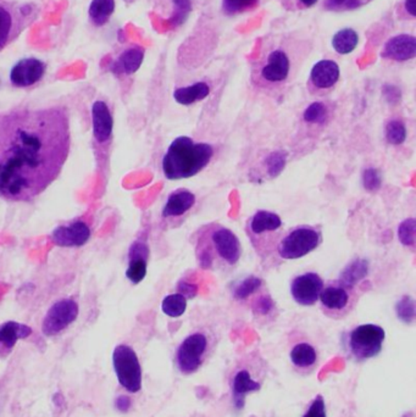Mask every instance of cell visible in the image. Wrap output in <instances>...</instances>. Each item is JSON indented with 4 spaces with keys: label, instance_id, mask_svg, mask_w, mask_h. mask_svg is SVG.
<instances>
[{
    "label": "cell",
    "instance_id": "cell-1",
    "mask_svg": "<svg viewBox=\"0 0 416 417\" xmlns=\"http://www.w3.org/2000/svg\"><path fill=\"white\" fill-rule=\"evenodd\" d=\"M71 133L64 109L0 115V198L30 201L59 176Z\"/></svg>",
    "mask_w": 416,
    "mask_h": 417
},
{
    "label": "cell",
    "instance_id": "cell-2",
    "mask_svg": "<svg viewBox=\"0 0 416 417\" xmlns=\"http://www.w3.org/2000/svg\"><path fill=\"white\" fill-rule=\"evenodd\" d=\"M214 157V148L208 143H196L187 136L177 137L162 157V172L167 180L178 181L198 175Z\"/></svg>",
    "mask_w": 416,
    "mask_h": 417
},
{
    "label": "cell",
    "instance_id": "cell-3",
    "mask_svg": "<svg viewBox=\"0 0 416 417\" xmlns=\"http://www.w3.org/2000/svg\"><path fill=\"white\" fill-rule=\"evenodd\" d=\"M113 366L120 386L130 393L142 389V366L137 354L126 344L118 345L113 353Z\"/></svg>",
    "mask_w": 416,
    "mask_h": 417
},
{
    "label": "cell",
    "instance_id": "cell-4",
    "mask_svg": "<svg viewBox=\"0 0 416 417\" xmlns=\"http://www.w3.org/2000/svg\"><path fill=\"white\" fill-rule=\"evenodd\" d=\"M386 339V332L381 326L373 324H360L348 336V347L354 358L369 360L381 353Z\"/></svg>",
    "mask_w": 416,
    "mask_h": 417
},
{
    "label": "cell",
    "instance_id": "cell-5",
    "mask_svg": "<svg viewBox=\"0 0 416 417\" xmlns=\"http://www.w3.org/2000/svg\"><path fill=\"white\" fill-rule=\"evenodd\" d=\"M321 243V232L310 226L295 227L277 246L279 258L297 260L315 251Z\"/></svg>",
    "mask_w": 416,
    "mask_h": 417
},
{
    "label": "cell",
    "instance_id": "cell-6",
    "mask_svg": "<svg viewBox=\"0 0 416 417\" xmlns=\"http://www.w3.org/2000/svg\"><path fill=\"white\" fill-rule=\"evenodd\" d=\"M209 340L201 332L192 333L185 338L177 349V368L183 375H191L199 370L206 359Z\"/></svg>",
    "mask_w": 416,
    "mask_h": 417
},
{
    "label": "cell",
    "instance_id": "cell-7",
    "mask_svg": "<svg viewBox=\"0 0 416 417\" xmlns=\"http://www.w3.org/2000/svg\"><path fill=\"white\" fill-rule=\"evenodd\" d=\"M79 316V304L74 299H61L50 306L45 315L42 332L47 337H54L74 324Z\"/></svg>",
    "mask_w": 416,
    "mask_h": 417
},
{
    "label": "cell",
    "instance_id": "cell-8",
    "mask_svg": "<svg viewBox=\"0 0 416 417\" xmlns=\"http://www.w3.org/2000/svg\"><path fill=\"white\" fill-rule=\"evenodd\" d=\"M323 288V281L315 272H307L297 276L291 283V293L295 303L303 306H311L318 300Z\"/></svg>",
    "mask_w": 416,
    "mask_h": 417
},
{
    "label": "cell",
    "instance_id": "cell-9",
    "mask_svg": "<svg viewBox=\"0 0 416 417\" xmlns=\"http://www.w3.org/2000/svg\"><path fill=\"white\" fill-rule=\"evenodd\" d=\"M210 246H213L216 254L220 259L225 261L226 264L233 266L240 261V243L238 238L233 232L226 228V227H219L210 235Z\"/></svg>",
    "mask_w": 416,
    "mask_h": 417
},
{
    "label": "cell",
    "instance_id": "cell-10",
    "mask_svg": "<svg viewBox=\"0 0 416 417\" xmlns=\"http://www.w3.org/2000/svg\"><path fill=\"white\" fill-rule=\"evenodd\" d=\"M45 64L36 58H26L17 61L10 71L11 84L16 87H30L40 82L45 76Z\"/></svg>",
    "mask_w": 416,
    "mask_h": 417
},
{
    "label": "cell",
    "instance_id": "cell-11",
    "mask_svg": "<svg viewBox=\"0 0 416 417\" xmlns=\"http://www.w3.org/2000/svg\"><path fill=\"white\" fill-rule=\"evenodd\" d=\"M350 290V288L343 285L341 282L323 288L318 299L321 301L323 310L330 315L346 313L352 299Z\"/></svg>",
    "mask_w": 416,
    "mask_h": 417
},
{
    "label": "cell",
    "instance_id": "cell-12",
    "mask_svg": "<svg viewBox=\"0 0 416 417\" xmlns=\"http://www.w3.org/2000/svg\"><path fill=\"white\" fill-rule=\"evenodd\" d=\"M91 237L88 225L84 221H75L68 226H60L53 232L52 241L56 246L64 248L81 246L87 243Z\"/></svg>",
    "mask_w": 416,
    "mask_h": 417
},
{
    "label": "cell",
    "instance_id": "cell-13",
    "mask_svg": "<svg viewBox=\"0 0 416 417\" xmlns=\"http://www.w3.org/2000/svg\"><path fill=\"white\" fill-rule=\"evenodd\" d=\"M416 55V40L414 36L398 35L387 40L382 49L381 56L385 59L404 63L414 59Z\"/></svg>",
    "mask_w": 416,
    "mask_h": 417
},
{
    "label": "cell",
    "instance_id": "cell-14",
    "mask_svg": "<svg viewBox=\"0 0 416 417\" xmlns=\"http://www.w3.org/2000/svg\"><path fill=\"white\" fill-rule=\"evenodd\" d=\"M291 69L288 55L284 50H274L270 53L266 64L261 69V77L270 84H279L287 79Z\"/></svg>",
    "mask_w": 416,
    "mask_h": 417
},
{
    "label": "cell",
    "instance_id": "cell-15",
    "mask_svg": "<svg viewBox=\"0 0 416 417\" xmlns=\"http://www.w3.org/2000/svg\"><path fill=\"white\" fill-rule=\"evenodd\" d=\"M149 256V249L146 243L134 242L128 253L130 262H128L126 277L132 282L133 285H138L144 280L147 276V262Z\"/></svg>",
    "mask_w": 416,
    "mask_h": 417
},
{
    "label": "cell",
    "instance_id": "cell-16",
    "mask_svg": "<svg viewBox=\"0 0 416 417\" xmlns=\"http://www.w3.org/2000/svg\"><path fill=\"white\" fill-rule=\"evenodd\" d=\"M31 334V327L16 321H8L0 324V358L8 356L19 339L27 338Z\"/></svg>",
    "mask_w": 416,
    "mask_h": 417
},
{
    "label": "cell",
    "instance_id": "cell-17",
    "mask_svg": "<svg viewBox=\"0 0 416 417\" xmlns=\"http://www.w3.org/2000/svg\"><path fill=\"white\" fill-rule=\"evenodd\" d=\"M341 76L337 63L332 60H321L314 65L310 72V82L318 89L332 88Z\"/></svg>",
    "mask_w": 416,
    "mask_h": 417
},
{
    "label": "cell",
    "instance_id": "cell-18",
    "mask_svg": "<svg viewBox=\"0 0 416 417\" xmlns=\"http://www.w3.org/2000/svg\"><path fill=\"white\" fill-rule=\"evenodd\" d=\"M92 120H93V134L95 141L99 143L108 142L113 131V118L108 105L98 100L92 107Z\"/></svg>",
    "mask_w": 416,
    "mask_h": 417
},
{
    "label": "cell",
    "instance_id": "cell-19",
    "mask_svg": "<svg viewBox=\"0 0 416 417\" xmlns=\"http://www.w3.org/2000/svg\"><path fill=\"white\" fill-rule=\"evenodd\" d=\"M196 205V196L186 189H178L167 198V204L162 209V217H180L190 212Z\"/></svg>",
    "mask_w": 416,
    "mask_h": 417
},
{
    "label": "cell",
    "instance_id": "cell-20",
    "mask_svg": "<svg viewBox=\"0 0 416 417\" xmlns=\"http://www.w3.org/2000/svg\"><path fill=\"white\" fill-rule=\"evenodd\" d=\"M260 388L261 384L254 381L247 370H240L236 373L232 381V400L236 409H243L247 394L258 392Z\"/></svg>",
    "mask_w": 416,
    "mask_h": 417
},
{
    "label": "cell",
    "instance_id": "cell-21",
    "mask_svg": "<svg viewBox=\"0 0 416 417\" xmlns=\"http://www.w3.org/2000/svg\"><path fill=\"white\" fill-rule=\"evenodd\" d=\"M144 49L141 47H132L125 50L111 65V71L118 74H133L142 66Z\"/></svg>",
    "mask_w": 416,
    "mask_h": 417
},
{
    "label": "cell",
    "instance_id": "cell-22",
    "mask_svg": "<svg viewBox=\"0 0 416 417\" xmlns=\"http://www.w3.org/2000/svg\"><path fill=\"white\" fill-rule=\"evenodd\" d=\"M281 226H282L281 217L275 212H266V210L255 212L254 217H252L249 222L250 232L255 236L279 231Z\"/></svg>",
    "mask_w": 416,
    "mask_h": 417
},
{
    "label": "cell",
    "instance_id": "cell-23",
    "mask_svg": "<svg viewBox=\"0 0 416 417\" xmlns=\"http://www.w3.org/2000/svg\"><path fill=\"white\" fill-rule=\"evenodd\" d=\"M210 94V87L206 82H197V84L177 88L174 92V98L177 103L181 105H192V104L201 102Z\"/></svg>",
    "mask_w": 416,
    "mask_h": 417
},
{
    "label": "cell",
    "instance_id": "cell-24",
    "mask_svg": "<svg viewBox=\"0 0 416 417\" xmlns=\"http://www.w3.org/2000/svg\"><path fill=\"white\" fill-rule=\"evenodd\" d=\"M369 274V262L365 259H355L342 271L339 276V282L343 285L353 290L359 285Z\"/></svg>",
    "mask_w": 416,
    "mask_h": 417
},
{
    "label": "cell",
    "instance_id": "cell-25",
    "mask_svg": "<svg viewBox=\"0 0 416 417\" xmlns=\"http://www.w3.org/2000/svg\"><path fill=\"white\" fill-rule=\"evenodd\" d=\"M318 360V354L313 345L299 343L291 350V361L299 370H310Z\"/></svg>",
    "mask_w": 416,
    "mask_h": 417
},
{
    "label": "cell",
    "instance_id": "cell-26",
    "mask_svg": "<svg viewBox=\"0 0 416 417\" xmlns=\"http://www.w3.org/2000/svg\"><path fill=\"white\" fill-rule=\"evenodd\" d=\"M115 0H92L88 9V16L94 25H105L115 11Z\"/></svg>",
    "mask_w": 416,
    "mask_h": 417
},
{
    "label": "cell",
    "instance_id": "cell-27",
    "mask_svg": "<svg viewBox=\"0 0 416 417\" xmlns=\"http://www.w3.org/2000/svg\"><path fill=\"white\" fill-rule=\"evenodd\" d=\"M359 43V35L353 29H343L333 36L332 47L341 55L350 54Z\"/></svg>",
    "mask_w": 416,
    "mask_h": 417
},
{
    "label": "cell",
    "instance_id": "cell-28",
    "mask_svg": "<svg viewBox=\"0 0 416 417\" xmlns=\"http://www.w3.org/2000/svg\"><path fill=\"white\" fill-rule=\"evenodd\" d=\"M187 299L183 295L175 293L169 294L164 298L162 303V310L169 317L176 319L186 313Z\"/></svg>",
    "mask_w": 416,
    "mask_h": 417
},
{
    "label": "cell",
    "instance_id": "cell-29",
    "mask_svg": "<svg viewBox=\"0 0 416 417\" xmlns=\"http://www.w3.org/2000/svg\"><path fill=\"white\" fill-rule=\"evenodd\" d=\"M385 138L392 145H401L406 142V127L404 123L398 118L390 120L385 126Z\"/></svg>",
    "mask_w": 416,
    "mask_h": 417
},
{
    "label": "cell",
    "instance_id": "cell-30",
    "mask_svg": "<svg viewBox=\"0 0 416 417\" xmlns=\"http://www.w3.org/2000/svg\"><path fill=\"white\" fill-rule=\"evenodd\" d=\"M261 285H263V281L260 280L259 277L249 276L236 285L235 290H233V298L236 300L248 299L250 295L254 294L260 290Z\"/></svg>",
    "mask_w": 416,
    "mask_h": 417
},
{
    "label": "cell",
    "instance_id": "cell-31",
    "mask_svg": "<svg viewBox=\"0 0 416 417\" xmlns=\"http://www.w3.org/2000/svg\"><path fill=\"white\" fill-rule=\"evenodd\" d=\"M396 314L401 322L413 324L416 315L415 300L410 295L401 297V299L398 300L396 304Z\"/></svg>",
    "mask_w": 416,
    "mask_h": 417
},
{
    "label": "cell",
    "instance_id": "cell-32",
    "mask_svg": "<svg viewBox=\"0 0 416 417\" xmlns=\"http://www.w3.org/2000/svg\"><path fill=\"white\" fill-rule=\"evenodd\" d=\"M286 164H287V154L282 150L270 152L269 155L265 157V167L270 178H276L279 176V173L284 171Z\"/></svg>",
    "mask_w": 416,
    "mask_h": 417
},
{
    "label": "cell",
    "instance_id": "cell-33",
    "mask_svg": "<svg viewBox=\"0 0 416 417\" xmlns=\"http://www.w3.org/2000/svg\"><path fill=\"white\" fill-rule=\"evenodd\" d=\"M328 110L325 104L315 102L304 110L303 118L305 123L313 125H323L328 121Z\"/></svg>",
    "mask_w": 416,
    "mask_h": 417
},
{
    "label": "cell",
    "instance_id": "cell-34",
    "mask_svg": "<svg viewBox=\"0 0 416 417\" xmlns=\"http://www.w3.org/2000/svg\"><path fill=\"white\" fill-rule=\"evenodd\" d=\"M14 30V17L6 6H0V50L6 47L10 40Z\"/></svg>",
    "mask_w": 416,
    "mask_h": 417
},
{
    "label": "cell",
    "instance_id": "cell-35",
    "mask_svg": "<svg viewBox=\"0 0 416 417\" xmlns=\"http://www.w3.org/2000/svg\"><path fill=\"white\" fill-rule=\"evenodd\" d=\"M416 221L414 217H409L401 222L398 226V239L404 246H415Z\"/></svg>",
    "mask_w": 416,
    "mask_h": 417
},
{
    "label": "cell",
    "instance_id": "cell-36",
    "mask_svg": "<svg viewBox=\"0 0 416 417\" xmlns=\"http://www.w3.org/2000/svg\"><path fill=\"white\" fill-rule=\"evenodd\" d=\"M172 4H174V13L169 21L172 26H181L186 22L192 13V1L191 0H172Z\"/></svg>",
    "mask_w": 416,
    "mask_h": 417
},
{
    "label": "cell",
    "instance_id": "cell-37",
    "mask_svg": "<svg viewBox=\"0 0 416 417\" xmlns=\"http://www.w3.org/2000/svg\"><path fill=\"white\" fill-rule=\"evenodd\" d=\"M259 0H222L221 9L226 15L233 16L253 9Z\"/></svg>",
    "mask_w": 416,
    "mask_h": 417
},
{
    "label": "cell",
    "instance_id": "cell-38",
    "mask_svg": "<svg viewBox=\"0 0 416 417\" xmlns=\"http://www.w3.org/2000/svg\"><path fill=\"white\" fill-rule=\"evenodd\" d=\"M362 186L367 191H377L382 186V175L378 168L367 167L362 172Z\"/></svg>",
    "mask_w": 416,
    "mask_h": 417
},
{
    "label": "cell",
    "instance_id": "cell-39",
    "mask_svg": "<svg viewBox=\"0 0 416 417\" xmlns=\"http://www.w3.org/2000/svg\"><path fill=\"white\" fill-rule=\"evenodd\" d=\"M370 0H325V8L331 11L354 10Z\"/></svg>",
    "mask_w": 416,
    "mask_h": 417
},
{
    "label": "cell",
    "instance_id": "cell-40",
    "mask_svg": "<svg viewBox=\"0 0 416 417\" xmlns=\"http://www.w3.org/2000/svg\"><path fill=\"white\" fill-rule=\"evenodd\" d=\"M303 417H328L326 414V405H325V400L321 395L314 399L313 402L310 404L307 412L304 414Z\"/></svg>",
    "mask_w": 416,
    "mask_h": 417
},
{
    "label": "cell",
    "instance_id": "cell-41",
    "mask_svg": "<svg viewBox=\"0 0 416 417\" xmlns=\"http://www.w3.org/2000/svg\"><path fill=\"white\" fill-rule=\"evenodd\" d=\"M274 301L270 295H261L255 300L253 304V310L256 315H268L274 309Z\"/></svg>",
    "mask_w": 416,
    "mask_h": 417
},
{
    "label": "cell",
    "instance_id": "cell-42",
    "mask_svg": "<svg viewBox=\"0 0 416 417\" xmlns=\"http://www.w3.org/2000/svg\"><path fill=\"white\" fill-rule=\"evenodd\" d=\"M382 95L390 105H396L401 100V89L393 84H385L382 87Z\"/></svg>",
    "mask_w": 416,
    "mask_h": 417
},
{
    "label": "cell",
    "instance_id": "cell-43",
    "mask_svg": "<svg viewBox=\"0 0 416 417\" xmlns=\"http://www.w3.org/2000/svg\"><path fill=\"white\" fill-rule=\"evenodd\" d=\"M177 293L183 295L186 299H193L198 294V285L187 281H180L177 285Z\"/></svg>",
    "mask_w": 416,
    "mask_h": 417
},
{
    "label": "cell",
    "instance_id": "cell-44",
    "mask_svg": "<svg viewBox=\"0 0 416 417\" xmlns=\"http://www.w3.org/2000/svg\"><path fill=\"white\" fill-rule=\"evenodd\" d=\"M132 405V402H131V399L130 398L126 397V395H120V397L116 398V400H115V407L120 410V411L128 412L130 410V407Z\"/></svg>",
    "mask_w": 416,
    "mask_h": 417
},
{
    "label": "cell",
    "instance_id": "cell-45",
    "mask_svg": "<svg viewBox=\"0 0 416 417\" xmlns=\"http://www.w3.org/2000/svg\"><path fill=\"white\" fill-rule=\"evenodd\" d=\"M416 0H406L404 1V9L406 13L411 16V17H415L416 15Z\"/></svg>",
    "mask_w": 416,
    "mask_h": 417
},
{
    "label": "cell",
    "instance_id": "cell-46",
    "mask_svg": "<svg viewBox=\"0 0 416 417\" xmlns=\"http://www.w3.org/2000/svg\"><path fill=\"white\" fill-rule=\"evenodd\" d=\"M304 6H307V8H310V6H314L316 3H318V0H299Z\"/></svg>",
    "mask_w": 416,
    "mask_h": 417
}]
</instances>
